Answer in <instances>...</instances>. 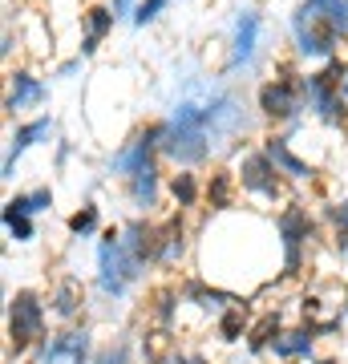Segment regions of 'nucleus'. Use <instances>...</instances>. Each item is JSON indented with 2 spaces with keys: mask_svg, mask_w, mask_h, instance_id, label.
<instances>
[{
  "mask_svg": "<svg viewBox=\"0 0 348 364\" xmlns=\"http://www.w3.org/2000/svg\"><path fill=\"white\" fill-rule=\"evenodd\" d=\"M215 150V134H211V105L182 102L174 117L167 122L162 134V154L174 158L179 166H203Z\"/></svg>",
  "mask_w": 348,
  "mask_h": 364,
  "instance_id": "f257e3e1",
  "label": "nucleus"
},
{
  "mask_svg": "<svg viewBox=\"0 0 348 364\" xmlns=\"http://www.w3.org/2000/svg\"><path fill=\"white\" fill-rule=\"evenodd\" d=\"M138 275H142V263L126 251L122 231H105L102 247H97V284H102V291L105 296H122Z\"/></svg>",
  "mask_w": 348,
  "mask_h": 364,
  "instance_id": "f03ea898",
  "label": "nucleus"
},
{
  "mask_svg": "<svg viewBox=\"0 0 348 364\" xmlns=\"http://www.w3.org/2000/svg\"><path fill=\"white\" fill-rule=\"evenodd\" d=\"M292 37H296V53L300 57H316V61H324V57H332L336 45H340V28H332L324 16L308 13L304 4H300L296 21H292Z\"/></svg>",
  "mask_w": 348,
  "mask_h": 364,
  "instance_id": "7ed1b4c3",
  "label": "nucleus"
},
{
  "mask_svg": "<svg viewBox=\"0 0 348 364\" xmlns=\"http://www.w3.org/2000/svg\"><path fill=\"white\" fill-rule=\"evenodd\" d=\"M304 102H308L304 77H296V73H284V77L268 81L259 90V114L268 117V122H292L304 109Z\"/></svg>",
  "mask_w": 348,
  "mask_h": 364,
  "instance_id": "20e7f679",
  "label": "nucleus"
},
{
  "mask_svg": "<svg viewBox=\"0 0 348 364\" xmlns=\"http://www.w3.org/2000/svg\"><path fill=\"white\" fill-rule=\"evenodd\" d=\"M275 235H280V243H284V272L296 275L304 267V247H308L312 239V215L300 203L280 210V219H275Z\"/></svg>",
  "mask_w": 348,
  "mask_h": 364,
  "instance_id": "39448f33",
  "label": "nucleus"
},
{
  "mask_svg": "<svg viewBox=\"0 0 348 364\" xmlns=\"http://www.w3.org/2000/svg\"><path fill=\"white\" fill-rule=\"evenodd\" d=\"M41 332H45V304H41L37 291H16L13 304H9V336H13V348H28L37 344Z\"/></svg>",
  "mask_w": 348,
  "mask_h": 364,
  "instance_id": "423d86ee",
  "label": "nucleus"
},
{
  "mask_svg": "<svg viewBox=\"0 0 348 364\" xmlns=\"http://www.w3.org/2000/svg\"><path fill=\"white\" fill-rule=\"evenodd\" d=\"M280 174H284V170L268 158V150H251V154H243V162H239V186H243L247 195L268 198V203L284 198V178H280Z\"/></svg>",
  "mask_w": 348,
  "mask_h": 364,
  "instance_id": "0eeeda50",
  "label": "nucleus"
},
{
  "mask_svg": "<svg viewBox=\"0 0 348 364\" xmlns=\"http://www.w3.org/2000/svg\"><path fill=\"white\" fill-rule=\"evenodd\" d=\"M162 134H167V126L162 122H154V126H146L142 134H134L122 150H117L114 158H110V170L114 174H122V178H130L134 170H142L146 162H154L158 154H162Z\"/></svg>",
  "mask_w": 348,
  "mask_h": 364,
  "instance_id": "6e6552de",
  "label": "nucleus"
},
{
  "mask_svg": "<svg viewBox=\"0 0 348 364\" xmlns=\"http://www.w3.org/2000/svg\"><path fill=\"white\" fill-rule=\"evenodd\" d=\"M122 243H126V251L142 267L146 263H158V255H162V227L158 223H146V219H134L122 231Z\"/></svg>",
  "mask_w": 348,
  "mask_h": 364,
  "instance_id": "1a4fd4ad",
  "label": "nucleus"
},
{
  "mask_svg": "<svg viewBox=\"0 0 348 364\" xmlns=\"http://www.w3.org/2000/svg\"><path fill=\"white\" fill-rule=\"evenodd\" d=\"M90 356V332H61L41 352V364H85Z\"/></svg>",
  "mask_w": 348,
  "mask_h": 364,
  "instance_id": "9d476101",
  "label": "nucleus"
},
{
  "mask_svg": "<svg viewBox=\"0 0 348 364\" xmlns=\"http://www.w3.org/2000/svg\"><path fill=\"white\" fill-rule=\"evenodd\" d=\"M45 85H41V77H33L28 69H16V73H9V97H4V109H33V105L45 102Z\"/></svg>",
  "mask_w": 348,
  "mask_h": 364,
  "instance_id": "9b49d317",
  "label": "nucleus"
},
{
  "mask_svg": "<svg viewBox=\"0 0 348 364\" xmlns=\"http://www.w3.org/2000/svg\"><path fill=\"white\" fill-rule=\"evenodd\" d=\"M259 28H263V21H259V13H255V9H243V13H239V21H235V49H231V69L247 65V61L255 57Z\"/></svg>",
  "mask_w": 348,
  "mask_h": 364,
  "instance_id": "f8f14e48",
  "label": "nucleus"
},
{
  "mask_svg": "<svg viewBox=\"0 0 348 364\" xmlns=\"http://www.w3.org/2000/svg\"><path fill=\"white\" fill-rule=\"evenodd\" d=\"M158 186H162V178H158V162H146L142 170H134L126 178V191H130V203L138 210H154L158 207Z\"/></svg>",
  "mask_w": 348,
  "mask_h": 364,
  "instance_id": "ddd939ff",
  "label": "nucleus"
},
{
  "mask_svg": "<svg viewBox=\"0 0 348 364\" xmlns=\"http://www.w3.org/2000/svg\"><path fill=\"white\" fill-rule=\"evenodd\" d=\"M263 150H268V158L275 162V166L284 170V178H296V182L312 178V166L296 154V150H292V146H288V138L271 134V138H263Z\"/></svg>",
  "mask_w": 348,
  "mask_h": 364,
  "instance_id": "4468645a",
  "label": "nucleus"
},
{
  "mask_svg": "<svg viewBox=\"0 0 348 364\" xmlns=\"http://www.w3.org/2000/svg\"><path fill=\"white\" fill-rule=\"evenodd\" d=\"M49 134H53V117H37V122H28V126H21V130L13 134V146H9V154H4V178H13L16 158L25 154L28 146L45 142Z\"/></svg>",
  "mask_w": 348,
  "mask_h": 364,
  "instance_id": "2eb2a0df",
  "label": "nucleus"
},
{
  "mask_svg": "<svg viewBox=\"0 0 348 364\" xmlns=\"http://www.w3.org/2000/svg\"><path fill=\"white\" fill-rule=\"evenodd\" d=\"M81 21H85V37H81V57H90V53H97V45H102L110 33H114V9H102V4H93V9H85L81 13Z\"/></svg>",
  "mask_w": 348,
  "mask_h": 364,
  "instance_id": "dca6fc26",
  "label": "nucleus"
},
{
  "mask_svg": "<svg viewBox=\"0 0 348 364\" xmlns=\"http://www.w3.org/2000/svg\"><path fill=\"white\" fill-rule=\"evenodd\" d=\"M235 182H239V174H231V170H215L211 174V182H206V203L215 210H227L235 198Z\"/></svg>",
  "mask_w": 348,
  "mask_h": 364,
  "instance_id": "f3484780",
  "label": "nucleus"
},
{
  "mask_svg": "<svg viewBox=\"0 0 348 364\" xmlns=\"http://www.w3.org/2000/svg\"><path fill=\"white\" fill-rule=\"evenodd\" d=\"M312 332H316V328H292V332H275L271 348H275V356L292 360V356H300V352L312 348Z\"/></svg>",
  "mask_w": 348,
  "mask_h": 364,
  "instance_id": "a211bd4d",
  "label": "nucleus"
},
{
  "mask_svg": "<svg viewBox=\"0 0 348 364\" xmlns=\"http://www.w3.org/2000/svg\"><path fill=\"white\" fill-rule=\"evenodd\" d=\"M53 207V191L49 186H37L33 195H16L4 203V215H41V210Z\"/></svg>",
  "mask_w": 348,
  "mask_h": 364,
  "instance_id": "6ab92c4d",
  "label": "nucleus"
},
{
  "mask_svg": "<svg viewBox=\"0 0 348 364\" xmlns=\"http://www.w3.org/2000/svg\"><path fill=\"white\" fill-rule=\"evenodd\" d=\"M78 308H81V284L78 279H61L57 291H53V312L69 320V316H78Z\"/></svg>",
  "mask_w": 348,
  "mask_h": 364,
  "instance_id": "aec40b11",
  "label": "nucleus"
},
{
  "mask_svg": "<svg viewBox=\"0 0 348 364\" xmlns=\"http://www.w3.org/2000/svg\"><path fill=\"white\" fill-rule=\"evenodd\" d=\"M304 9L316 16H324L332 28L348 33V0H304Z\"/></svg>",
  "mask_w": 348,
  "mask_h": 364,
  "instance_id": "412c9836",
  "label": "nucleus"
},
{
  "mask_svg": "<svg viewBox=\"0 0 348 364\" xmlns=\"http://www.w3.org/2000/svg\"><path fill=\"white\" fill-rule=\"evenodd\" d=\"M182 219L174 215L170 223H162V255H158V263H174V259H182Z\"/></svg>",
  "mask_w": 348,
  "mask_h": 364,
  "instance_id": "4be33fe9",
  "label": "nucleus"
},
{
  "mask_svg": "<svg viewBox=\"0 0 348 364\" xmlns=\"http://www.w3.org/2000/svg\"><path fill=\"white\" fill-rule=\"evenodd\" d=\"M170 195H174V203H179V207H194V203H199V178L191 174V166L170 178Z\"/></svg>",
  "mask_w": 348,
  "mask_h": 364,
  "instance_id": "5701e85b",
  "label": "nucleus"
},
{
  "mask_svg": "<svg viewBox=\"0 0 348 364\" xmlns=\"http://www.w3.org/2000/svg\"><path fill=\"white\" fill-rule=\"evenodd\" d=\"M243 328H247V308H243V304H231V308L223 312V320H219L223 340H239V336H243Z\"/></svg>",
  "mask_w": 348,
  "mask_h": 364,
  "instance_id": "b1692460",
  "label": "nucleus"
},
{
  "mask_svg": "<svg viewBox=\"0 0 348 364\" xmlns=\"http://www.w3.org/2000/svg\"><path fill=\"white\" fill-rule=\"evenodd\" d=\"M97 223H102V210L93 207V203H85V207H81L78 215L69 219V231H73V235H81V239H85V235H93V231H97Z\"/></svg>",
  "mask_w": 348,
  "mask_h": 364,
  "instance_id": "393cba45",
  "label": "nucleus"
},
{
  "mask_svg": "<svg viewBox=\"0 0 348 364\" xmlns=\"http://www.w3.org/2000/svg\"><path fill=\"white\" fill-rule=\"evenodd\" d=\"M4 227H9V235H13L16 243H28V239L37 235V227H33L28 215H4Z\"/></svg>",
  "mask_w": 348,
  "mask_h": 364,
  "instance_id": "a878e982",
  "label": "nucleus"
},
{
  "mask_svg": "<svg viewBox=\"0 0 348 364\" xmlns=\"http://www.w3.org/2000/svg\"><path fill=\"white\" fill-rule=\"evenodd\" d=\"M167 4H170V0H142V4L134 9V25H150V21H158Z\"/></svg>",
  "mask_w": 348,
  "mask_h": 364,
  "instance_id": "bb28decb",
  "label": "nucleus"
},
{
  "mask_svg": "<svg viewBox=\"0 0 348 364\" xmlns=\"http://www.w3.org/2000/svg\"><path fill=\"white\" fill-rule=\"evenodd\" d=\"M271 332H280V316H275V312H271L268 320H263V324H259L255 332H251V348L259 352V348H263V344L271 340Z\"/></svg>",
  "mask_w": 348,
  "mask_h": 364,
  "instance_id": "cd10ccee",
  "label": "nucleus"
},
{
  "mask_svg": "<svg viewBox=\"0 0 348 364\" xmlns=\"http://www.w3.org/2000/svg\"><path fill=\"white\" fill-rule=\"evenodd\" d=\"M328 219H332L340 231H348V203H332V207H328Z\"/></svg>",
  "mask_w": 348,
  "mask_h": 364,
  "instance_id": "c85d7f7f",
  "label": "nucleus"
},
{
  "mask_svg": "<svg viewBox=\"0 0 348 364\" xmlns=\"http://www.w3.org/2000/svg\"><path fill=\"white\" fill-rule=\"evenodd\" d=\"M110 9H114V16L122 21V16H134V9H138V4H134V0H110Z\"/></svg>",
  "mask_w": 348,
  "mask_h": 364,
  "instance_id": "c756f323",
  "label": "nucleus"
},
{
  "mask_svg": "<svg viewBox=\"0 0 348 364\" xmlns=\"http://www.w3.org/2000/svg\"><path fill=\"white\" fill-rule=\"evenodd\" d=\"M97 364H126V348H110Z\"/></svg>",
  "mask_w": 348,
  "mask_h": 364,
  "instance_id": "7c9ffc66",
  "label": "nucleus"
},
{
  "mask_svg": "<svg viewBox=\"0 0 348 364\" xmlns=\"http://www.w3.org/2000/svg\"><path fill=\"white\" fill-rule=\"evenodd\" d=\"M340 90H344V97H348V69H344V81H340Z\"/></svg>",
  "mask_w": 348,
  "mask_h": 364,
  "instance_id": "2f4dec72",
  "label": "nucleus"
}]
</instances>
